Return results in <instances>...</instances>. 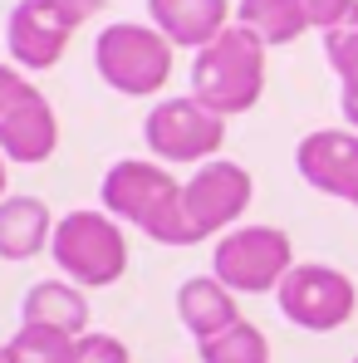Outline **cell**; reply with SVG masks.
<instances>
[{"mask_svg": "<svg viewBox=\"0 0 358 363\" xmlns=\"http://www.w3.org/2000/svg\"><path fill=\"white\" fill-rule=\"evenodd\" d=\"M104 211L118 216L128 226H138L147 241L157 245H191L186 231V211H181V182L142 157H123L104 172Z\"/></svg>", "mask_w": 358, "mask_h": 363, "instance_id": "obj_1", "label": "cell"}, {"mask_svg": "<svg viewBox=\"0 0 358 363\" xmlns=\"http://www.w3.org/2000/svg\"><path fill=\"white\" fill-rule=\"evenodd\" d=\"M191 94L221 118L250 113L265 94V45L245 25H226L206 50H196Z\"/></svg>", "mask_w": 358, "mask_h": 363, "instance_id": "obj_2", "label": "cell"}, {"mask_svg": "<svg viewBox=\"0 0 358 363\" xmlns=\"http://www.w3.org/2000/svg\"><path fill=\"white\" fill-rule=\"evenodd\" d=\"M172 50L177 45L157 25L118 20V25L99 30V40H94V69L123 99H152L172 79Z\"/></svg>", "mask_w": 358, "mask_h": 363, "instance_id": "obj_3", "label": "cell"}, {"mask_svg": "<svg viewBox=\"0 0 358 363\" xmlns=\"http://www.w3.org/2000/svg\"><path fill=\"white\" fill-rule=\"evenodd\" d=\"M50 255L79 290H108L128 270V241L118 216L108 211H69L55 226Z\"/></svg>", "mask_w": 358, "mask_h": 363, "instance_id": "obj_4", "label": "cell"}, {"mask_svg": "<svg viewBox=\"0 0 358 363\" xmlns=\"http://www.w3.org/2000/svg\"><path fill=\"white\" fill-rule=\"evenodd\" d=\"M295 270V245L280 226H236L216 241L211 275L236 295H270Z\"/></svg>", "mask_w": 358, "mask_h": 363, "instance_id": "obj_5", "label": "cell"}, {"mask_svg": "<svg viewBox=\"0 0 358 363\" xmlns=\"http://www.w3.org/2000/svg\"><path fill=\"white\" fill-rule=\"evenodd\" d=\"M60 147V118L50 99L10 64H0V152L10 162L40 167Z\"/></svg>", "mask_w": 358, "mask_h": 363, "instance_id": "obj_6", "label": "cell"}, {"mask_svg": "<svg viewBox=\"0 0 358 363\" xmlns=\"http://www.w3.org/2000/svg\"><path fill=\"white\" fill-rule=\"evenodd\" d=\"M275 300H280V314H285L295 329L334 334V329H344V324L354 319L358 290H354V280H349L344 270L309 260V265H295V270L280 280Z\"/></svg>", "mask_w": 358, "mask_h": 363, "instance_id": "obj_7", "label": "cell"}, {"mask_svg": "<svg viewBox=\"0 0 358 363\" xmlns=\"http://www.w3.org/2000/svg\"><path fill=\"white\" fill-rule=\"evenodd\" d=\"M142 143L152 147V157L162 162H211L226 143V118L211 113L196 94L186 99H162L147 118H142Z\"/></svg>", "mask_w": 358, "mask_h": 363, "instance_id": "obj_8", "label": "cell"}, {"mask_svg": "<svg viewBox=\"0 0 358 363\" xmlns=\"http://www.w3.org/2000/svg\"><path fill=\"white\" fill-rule=\"evenodd\" d=\"M250 206V172L240 162H226V157H211L201 162L191 182H181V211H186V231H191V245L236 226Z\"/></svg>", "mask_w": 358, "mask_h": 363, "instance_id": "obj_9", "label": "cell"}, {"mask_svg": "<svg viewBox=\"0 0 358 363\" xmlns=\"http://www.w3.org/2000/svg\"><path fill=\"white\" fill-rule=\"evenodd\" d=\"M295 167L314 191L358 206V128H319L299 138Z\"/></svg>", "mask_w": 358, "mask_h": 363, "instance_id": "obj_10", "label": "cell"}, {"mask_svg": "<svg viewBox=\"0 0 358 363\" xmlns=\"http://www.w3.org/2000/svg\"><path fill=\"white\" fill-rule=\"evenodd\" d=\"M79 25L55 10L50 0H20L5 20V50L20 69H55L69 50V35Z\"/></svg>", "mask_w": 358, "mask_h": 363, "instance_id": "obj_11", "label": "cell"}, {"mask_svg": "<svg viewBox=\"0 0 358 363\" xmlns=\"http://www.w3.org/2000/svg\"><path fill=\"white\" fill-rule=\"evenodd\" d=\"M147 15L177 50H206L231 25V0H147Z\"/></svg>", "mask_w": 358, "mask_h": 363, "instance_id": "obj_12", "label": "cell"}, {"mask_svg": "<svg viewBox=\"0 0 358 363\" xmlns=\"http://www.w3.org/2000/svg\"><path fill=\"white\" fill-rule=\"evenodd\" d=\"M177 319H181V329L201 344V339L231 329V324L240 319L236 290H226L216 275H191V280L177 290Z\"/></svg>", "mask_w": 358, "mask_h": 363, "instance_id": "obj_13", "label": "cell"}, {"mask_svg": "<svg viewBox=\"0 0 358 363\" xmlns=\"http://www.w3.org/2000/svg\"><path fill=\"white\" fill-rule=\"evenodd\" d=\"M55 216L45 196H5L0 201V260H35L55 241Z\"/></svg>", "mask_w": 358, "mask_h": 363, "instance_id": "obj_14", "label": "cell"}, {"mask_svg": "<svg viewBox=\"0 0 358 363\" xmlns=\"http://www.w3.org/2000/svg\"><path fill=\"white\" fill-rule=\"evenodd\" d=\"M20 324H50V329H64L74 339L89 334V300L79 285H64V280H40L25 290L20 300Z\"/></svg>", "mask_w": 358, "mask_h": 363, "instance_id": "obj_15", "label": "cell"}, {"mask_svg": "<svg viewBox=\"0 0 358 363\" xmlns=\"http://www.w3.org/2000/svg\"><path fill=\"white\" fill-rule=\"evenodd\" d=\"M236 25H245L265 50L295 45L299 35L309 30L299 0H240V5H236Z\"/></svg>", "mask_w": 358, "mask_h": 363, "instance_id": "obj_16", "label": "cell"}, {"mask_svg": "<svg viewBox=\"0 0 358 363\" xmlns=\"http://www.w3.org/2000/svg\"><path fill=\"white\" fill-rule=\"evenodd\" d=\"M74 334L50 329V324H20L15 339L5 344L10 363H74Z\"/></svg>", "mask_w": 358, "mask_h": 363, "instance_id": "obj_17", "label": "cell"}, {"mask_svg": "<svg viewBox=\"0 0 358 363\" xmlns=\"http://www.w3.org/2000/svg\"><path fill=\"white\" fill-rule=\"evenodd\" d=\"M201 363H270V344L255 324L236 319L231 329L201 339Z\"/></svg>", "mask_w": 358, "mask_h": 363, "instance_id": "obj_18", "label": "cell"}, {"mask_svg": "<svg viewBox=\"0 0 358 363\" xmlns=\"http://www.w3.org/2000/svg\"><path fill=\"white\" fill-rule=\"evenodd\" d=\"M324 60H329V69L339 74V84L358 79V0H354V10H349L339 25L324 30Z\"/></svg>", "mask_w": 358, "mask_h": 363, "instance_id": "obj_19", "label": "cell"}, {"mask_svg": "<svg viewBox=\"0 0 358 363\" xmlns=\"http://www.w3.org/2000/svg\"><path fill=\"white\" fill-rule=\"evenodd\" d=\"M74 363H133V354L118 334H84L74 344Z\"/></svg>", "mask_w": 358, "mask_h": 363, "instance_id": "obj_20", "label": "cell"}, {"mask_svg": "<svg viewBox=\"0 0 358 363\" xmlns=\"http://www.w3.org/2000/svg\"><path fill=\"white\" fill-rule=\"evenodd\" d=\"M299 10H304V20L314 30H329V25H339L354 10V0H299Z\"/></svg>", "mask_w": 358, "mask_h": 363, "instance_id": "obj_21", "label": "cell"}, {"mask_svg": "<svg viewBox=\"0 0 358 363\" xmlns=\"http://www.w3.org/2000/svg\"><path fill=\"white\" fill-rule=\"evenodd\" d=\"M50 5H55V10H64V15H69L74 25H84V20H94V15L104 10V0H50Z\"/></svg>", "mask_w": 358, "mask_h": 363, "instance_id": "obj_22", "label": "cell"}, {"mask_svg": "<svg viewBox=\"0 0 358 363\" xmlns=\"http://www.w3.org/2000/svg\"><path fill=\"white\" fill-rule=\"evenodd\" d=\"M339 104H344V113H349V123L358 128V79H349V84L339 89Z\"/></svg>", "mask_w": 358, "mask_h": 363, "instance_id": "obj_23", "label": "cell"}, {"mask_svg": "<svg viewBox=\"0 0 358 363\" xmlns=\"http://www.w3.org/2000/svg\"><path fill=\"white\" fill-rule=\"evenodd\" d=\"M5 162H10V157L0 152V201H5Z\"/></svg>", "mask_w": 358, "mask_h": 363, "instance_id": "obj_24", "label": "cell"}, {"mask_svg": "<svg viewBox=\"0 0 358 363\" xmlns=\"http://www.w3.org/2000/svg\"><path fill=\"white\" fill-rule=\"evenodd\" d=\"M0 363H10V354H5V349H0Z\"/></svg>", "mask_w": 358, "mask_h": 363, "instance_id": "obj_25", "label": "cell"}, {"mask_svg": "<svg viewBox=\"0 0 358 363\" xmlns=\"http://www.w3.org/2000/svg\"><path fill=\"white\" fill-rule=\"evenodd\" d=\"M354 363H358V359H354Z\"/></svg>", "mask_w": 358, "mask_h": 363, "instance_id": "obj_26", "label": "cell"}]
</instances>
